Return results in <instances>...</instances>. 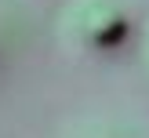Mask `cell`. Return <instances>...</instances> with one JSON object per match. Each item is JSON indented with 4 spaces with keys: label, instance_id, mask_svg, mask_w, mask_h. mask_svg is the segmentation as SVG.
<instances>
[{
    "label": "cell",
    "instance_id": "cell-1",
    "mask_svg": "<svg viewBox=\"0 0 149 138\" xmlns=\"http://www.w3.org/2000/svg\"><path fill=\"white\" fill-rule=\"evenodd\" d=\"M69 29L87 47H116L127 36L131 18H127V7L120 0H80L73 7Z\"/></svg>",
    "mask_w": 149,
    "mask_h": 138
}]
</instances>
